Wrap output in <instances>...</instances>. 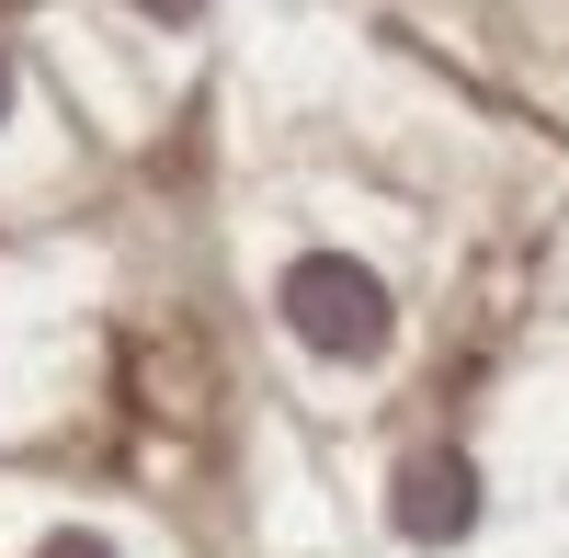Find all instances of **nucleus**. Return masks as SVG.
<instances>
[{"mask_svg":"<svg viewBox=\"0 0 569 558\" xmlns=\"http://www.w3.org/2000/svg\"><path fill=\"white\" fill-rule=\"evenodd\" d=\"M388 525H399L410 547H456L467 525H479V468H467L456 445L399 456V479H388Z\"/></svg>","mask_w":569,"mask_h":558,"instance_id":"nucleus-2","label":"nucleus"},{"mask_svg":"<svg viewBox=\"0 0 569 558\" xmlns=\"http://www.w3.org/2000/svg\"><path fill=\"white\" fill-rule=\"evenodd\" d=\"M284 331H297L308 353H330V365H365L376 342H388V286H376L353 251H308L297 273H284Z\"/></svg>","mask_w":569,"mask_h":558,"instance_id":"nucleus-1","label":"nucleus"},{"mask_svg":"<svg viewBox=\"0 0 569 558\" xmlns=\"http://www.w3.org/2000/svg\"><path fill=\"white\" fill-rule=\"evenodd\" d=\"M34 558H114V547H103V536H46Z\"/></svg>","mask_w":569,"mask_h":558,"instance_id":"nucleus-3","label":"nucleus"},{"mask_svg":"<svg viewBox=\"0 0 569 558\" xmlns=\"http://www.w3.org/2000/svg\"><path fill=\"white\" fill-rule=\"evenodd\" d=\"M126 12H160V23H194L206 0H126Z\"/></svg>","mask_w":569,"mask_h":558,"instance_id":"nucleus-4","label":"nucleus"},{"mask_svg":"<svg viewBox=\"0 0 569 558\" xmlns=\"http://www.w3.org/2000/svg\"><path fill=\"white\" fill-rule=\"evenodd\" d=\"M0 114H12V69H0Z\"/></svg>","mask_w":569,"mask_h":558,"instance_id":"nucleus-5","label":"nucleus"}]
</instances>
